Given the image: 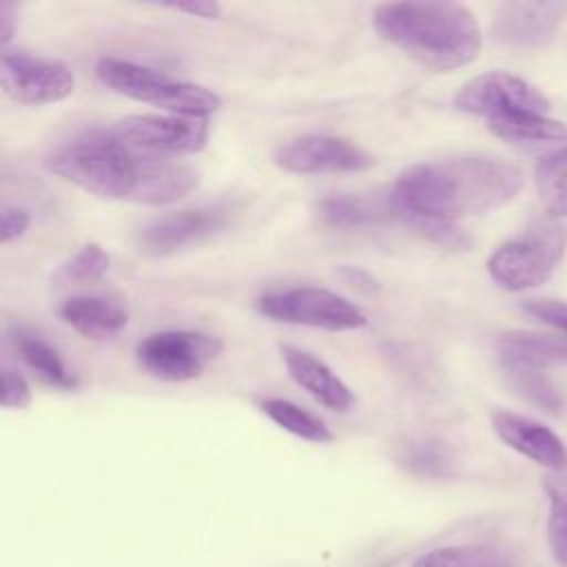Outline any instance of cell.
<instances>
[{
	"label": "cell",
	"mask_w": 567,
	"mask_h": 567,
	"mask_svg": "<svg viewBox=\"0 0 567 567\" xmlns=\"http://www.w3.org/2000/svg\"><path fill=\"white\" fill-rule=\"evenodd\" d=\"M520 184L523 173L505 159L461 155L405 168L388 190V202L405 224L419 217L454 224L501 208Z\"/></svg>",
	"instance_id": "cell-1"
},
{
	"label": "cell",
	"mask_w": 567,
	"mask_h": 567,
	"mask_svg": "<svg viewBox=\"0 0 567 567\" xmlns=\"http://www.w3.org/2000/svg\"><path fill=\"white\" fill-rule=\"evenodd\" d=\"M62 179L106 199L137 204H173L199 184V173L177 159H151L113 142L106 131L73 140L47 159Z\"/></svg>",
	"instance_id": "cell-2"
},
{
	"label": "cell",
	"mask_w": 567,
	"mask_h": 567,
	"mask_svg": "<svg viewBox=\"0 0 567 567\" xmlns=\"http://www.w3.org/2000/svg\"><path fill=\"white\" fill-rule=\"evenodd\" d=\"M372 27L381 40L436 73L467 66L481 51V27L474 13L454 2L377 4Z\"/></svg>",
	"instance_id": "cell-3"
},
{
	"label": "cell",
	"mask_w": 567,
	"mask_h": 567,
	"mask_svg": "<svg viewBox=\"0 0 567 567\" xmlns=\"http://www.w3.org/2000/svg\"><path fill=\"white\" fill-rule=\"evenodd\" d=\"M95 73L100 82L115 93L164 109L168 115L206 120L221 106V97L215 91L202 84L173 80L155 69L128 60L102 58L95 66Z\"/></svg>",
	"instance_id": "cell-4"
},
{
	"label": "cell",
	"mask_w": 567,
	"mask_h": 567,
	"mask_svg": "<svg viewBox=\"0 0 567 567\" xmlns=\"http://www.w3.org/2000/svg\"><path fill=\"white\" fill-rule=\"evenodd\" d=\"M567 248V228L543 219L514 241L503 244L487 259L489 277L505 290L518 292L547 281Z\"/></svg>",
	"instance_id": "cell-5"
},
{
	"label": "cell",
	"mask_w": 567,
	"mask_h": 567,
	"mask_svg": "<svg viewBox=\"0 0 567 567\" xmlns=\"http://www.w3.org/2000/svg\"><path fill=\"white\" fill-rule=\"evenodd\" d=\"M104 131L126 151L151 159H177L182 155H193L204 151L208 142L206 120L182 115H126Z\"/></svg>",
	"instance_id": "cell-6"
},
{
	"label": "cell",
	"mask_w": 567,
	"mask_h": 567,
	"mask_svg": "<svg viewBox=\"0 0 567 567\" xmlns=\"http://www.w3.org/2000/svg\"><path fill=\"white\" fill-rule=\"evenodd\" d=\"M257 310L281 323L310 326L328 332L359 330L368 326V315L354 301L315 286L266 292L259 297Z\"/></svg>",
	"instance_id": "cell-7"
},
{
	"label": "cell",
	"mask_w": 567,
	"mask_h": 567,
	"mask_svg": "<svg viewBox=\"0 0 567 567\" xmlns=\"http://www.w3.org/2000/svg\"><path fill=\"white\" fill-rule=\"evenodd\" d=\"M224 343L204 332L162 330L148 334L137 346L140 365L159 381L182 383L202 377V372L221 354Z\"/></svg>",
	"instance_id": "cell-8"
},
{
	"label": "cell",
	"mask_w": 567,
	"mask_h": 567,
	"mask_svg": "<svg viewBox=\"0 0 567 567\" xmlns=\"http://www.w3.org/2000/svg\"><path fill=\"white\" fill-rule=\"evenodd\" d=\"M230 215V204L221 202L171 210L140 228L137 246L142 252L153 257L173 255L219 235L228 226Z\"/></svg>",
	"instance_id": "cell-9"
},
{
	"label": "cell",
	"mask_w": 567,
	"mask_h": 567,
	"mask_svg": "<svg viewBox=\"0 0 567 567\" xmlns=\"http://www.w3.org/2000/svg\"><path fill=\"white\" fill-rule=\"evenodd\" d=\"M0 84L13 102L40 106L66 100L75 89V75L62 62L4 49L0 55Z\"/></svg>",
	"instance_id": "cell-10"
},
{
	"label": "cell",
	"mask_w": 567,
	"mask_h": 567,
	"mask_svg": "<svg viewBox=\"0 0 567 567\" xmlns=\"http://www.w3.org/2000/svg\"><path fill=\"white\" fill-rule=\"evenodd\" d=\"M454 106L489 120L512 113H547L549 102L523 78L507 71H489L465 82L454 95Z\"/></svg>",
	"instance_id": "cell-11"
},
{
	"label": "cell",
	"mask_w": 567,
	"mask_h": 567,
	"mask_svg": "<svg viewBox=\"0 0 567 567\" xmlns=\"http://www.w3.org/2000/svg\"><path fill=\"white\" fill-rule=\"evenodd\" d=\"M275 164L297 175L359 173L374 166V157L346 137L312 133L281 144Z\"/></svg>",
	"instance_id": "cell-12"
},
{
	"label": "cell",
	"mask_w": 567,
	"mask_h": 567,
	"mask_svg": "<svg viewBox=\"0 0 567 567\" xmlns=\"http://www.w3.org/2000/svg\"><path fill=\"white\" fill-rule=\"evenodd\" d=\"M567 18V2H507L494 20V35L512 47H538L554 38Z\"/></svg>",
	"instance_id": "cell-13"
},
{
	"label": "cell",
	"mask_w": 567,
	"mask_h": 567,
	"mask_svg": "<svg viewBox=\"0 0 567 567\" xmlns=\"http://www.w3.org/2000/svg\"><path fill=\"white\" fill-rule=\"evenodd\" d=\"M492 427L505 445L532 458L534 463L556 472L567 470L565 443L543 423L516 412L496 410L492 412Z\"/></svg>",
	"instance_id": "cell-14"
},
{
	"label": "cell",
	"mask_w": 567,
	"mask_h": 567,
	"mask_svg": "<svg viewBox=\"0 0 567 567\" xmlns=\"http://www.w3.org/2000/svg\"><path fill=\"white\" fill-rule=\"evenodd\" d=\"M281 359L292 381L323 408L348 412L354 405L352 390L319 357L295 346H281Z\"/></svg>",
	"instance_id": "cell-15"
},
{
	"label": "cell",
	"mask_w": 567,
	"mask_h": 567,
	"mask_svg": "<svg viewBox=\"0 0 567 567\" xmlns=\"http://www.w3.org/2000/svg\"><path fill=\"white\" fill-rule=\"evenodd\" d=\"M60 317L66 326L86 339H111L128 323V310L124 303L111 297L75 295L60 306Z\"/></svg>",
	"instance_id": "cell-16"
},
{
	"label": "cell",
	"mask_w": 567,
	"mask_h": 567,
	"mask_svg": "<svg viewBox=\"0 0 567 567\" xmlns=\"http://www.w3.org/2000/svg\"><path fill=\"white\" fill-rule=\"evenodd\" d=\"M496 352L503 370L527 368L543 372L547 365L567 363V339L527 330H512L498 337Z\"/></svg>",
	"instance_id": "cell-17"
},
{
	"label": "cell",
	"mask_w": 567,
	"mask_h": 567,
	"mask_svg": "<svg viewBox=\"0 0 567 567\" xmlns=\"http://www.w3.org/2000/svg\"><path fill=\"white\" fill-rule=\"evenodd\" d=\"M11 343L18 357L24 361V365L31 372H35L38 379L44 381L47 385L58 390H73L78 385L75 372L64 363L60 352L38 332L29 328H13Z\"/></svg>",
	"instance_id": "cell-18"
},
{
	"label": "cell",
	"mask_w": 567,
	"mask_h": 567,
	"mask_svg": "<svg viewBox=\"0 0 567 567\" xmlns=\"http://www.w3.org/2000/svg\"><path fill=\"white\" fill-rule=\"evenodd\" d=\"M487 128L512 144H538V142H565L567 126L549 120L545 113H512L485 120Z\"/></svg>",
	"instance_id": "cell-19"
},
{
	"label": "cell",
	"mask_w": 567,
	"mask_h": 567,
	"mask_svg": "<svg viewBox=\"0 0 567 567\" xmlns=\"http://www.w3.org/2000/svg\"><path fill=\"white\" fill-rule=\"evenodd\" d=\"M319 219L330 228H359L379 221L381 217H394L388 195L383 202H370L357 195H334L326 197L317 206Z\"/></svg>",
	"instance_id": "cell-20"
},
{
	"label": "cell",
	"mask_w": 567,
	"mask_h": 567,
	"mask_svg": "<svg viewBox=\"0 0 567 567\" xmlns=\"http://www.w3.org/2000/svg\"><path fill=\"white\" fill-rule=\"evenodd\" d=\"M261 412L277 423L281 430L310 441V443H330L334 439L332 430L312 412L299 408L297 403L288 401V399H264L259 403Z\"/></svg>",
	"instance_id": "cell-21"
},
{
	"label": "cell",
	"mask_w": 567,
	"mask_h": 567,
	"mask_svg": "<svg viewBox=\"0 0 567 567\" xmlns=\"http://www.w3.org/2000/svg\"><path fill=\"white\" fill-rule=\"evenodd\" d=\"M536 188L547 210L558 217H567V146L538 159Z\"/></svg>",
	"instance_id": "cell-22"
},
{
	"label": "cell",
	"mask_w": 567,
	"mask_h": 567,
	"mask_svg": "<svg viewBox=\"0 0 567 567\" xmlns=\"http://www.w3.org/2000/svg\"><path fill=\"white\" fill-rule=\"evenodd\" d=\"M545 489L549 496V547L554 558L567 567V478L565 476H547Z\"/></svg>",
	"instance_id": "cell-23"
},
{
	"label": "cell",
	"mask_w": 567,
	"mask_h": 567,
	"mask_svg": "<svg viewBox=\"0 0 567 567\" xmlns=\"http://www.w3.org/2000/svg\"><path fill=\"white\" fill-rule=\"evenodd\" d=\"M509 383L514 390H518L529 403L543 408L545 412H560L563 399L560 392L551 385V381L540 370H527V368H514L505 370Z\"/></svg>",
	"instance_id": "cell-24"
},
{
	"label": "cell",
	"mask_w": 567,
	"mask_h": 567,
	"mask_svg": "<svg viewBox=\"0 0 567 567\" xmlns=\"http://www.w3.org/2000/svg\"><path fill=\"white\" fill-rule=\"evenodd\" d=\"M494 554L478 545H452L436 547L421 554L412 567H492Z\"/></svg>",
	"instance_id": "cell-25"
},
{
	"label": "cell",
	"mask_w": 567,
	"mask_h": 567,
	"mask_svg": "<svg viewBox=\"0 0 567 567\" xmlns=\"http://www.w3.org/2000/svg\"><path fill=\"white\" fill-rule=\"evenodd\" d=\"M111 268V257L100 244H84L64 266L62 277L64 281L91 286L104 279V275Z\"/></svg>",
	"instance_id": "cell-26"
},
{
	"label": "cell",
	"mask_w": 567,
	"mask_h": 567,
	"mask_svg": "<svg viewBox=\"0 0 567 567\" xmlns=\"http://www.w3.org/2000/svg\"><path fill=\"white\" fill-rule=\"evenodd\" d=\"M403 463L410 472H414L419 476H445L450 472L452 458L443 443L416 441V443L408 445V450L403 454Z\"/></svg>",
	"instance_id": "cell-27"
},
{
	"label": "cell",
	"mask_w": 567,
	"mask_h": 567,
	"mask_svg": "<svg viewBox=\"0 0 567 567\" xmlns=\"http://www.w3.org/2000/svg\"><path fill=\"white\" fill-rule=\"evenodd\" d=\"M31 385L27 379L16 372L4 368L2 370V408L7 410H24L31 405Z\"/></svg>",
	"instance_id": "cell-28"
},
{
	"label": "cell",
	"mask_w": 567,
	"mask_h": 567,
	"mask_svg": "<svg viewBox=\"0 0 567 567\" xmlns=\"http://www.w3.org/2000/svg\"><path fill=\"white\" fill-rule=\"evenodd\" d=\"M523 310L527 315H532L534 319L567 332V303L565 301H556V299H527L523 303Z\"/></svg>",
	"instance_id": "cell-29"
},
{
	"label": "cell",
	"mask_w": 567,
	"mask_h": 567,
	"mask_svg": "<svg viewBox=\"0 0 567 567\" xmlns=\"http://www.w3.org/2000/svg\"><path fill=\"white\" fill-rule=\"evenodd\" d=\"M31 224V213L22 206H11L7 204L2 208V219H0V237H2V244H11L16 239H20L27 228Z\"/></svg>",
	"instance_id": "cell-30"
},
{
	"label": "cell",
	"mask_w": 567,
	"mask_h": 567,
	"mask_svg": "<svg viewBox=\"0 0 567 567\" xmlns=\"http://www.w3.org/2000/svg\"><path fill=\"white\" fill-rule=\"evenodd\" d=\"M168 9L177 13L204 18V20H215L221 16V7L217 2H179V4H168Z\"/></svg>",
	"instance_id": "cell-31"
},
{
	"label": "cell",
	"mask_w": 567,
	"mask_h": 567,
	"mask_svg": "<svg viewBox=\"0 0 567 567\" xmlns=\"http://www.w3.org/2000/svg\"><path fill=\"white\" fill-rule=\"evenodd\" d=\"M339 275L343 277V281L346 284H350V286H354V288H359V290H365V292H372V290H377L379 286H377V281H374V277H370L365 270H361V268H354V266H341L339 268Z\"/></svg>",
	"instance_id": "cell-32"
},
{
	"label": "cell",
	"mask_w": 567,
	"mask_h": 567,
	"mask_svg": "<svg viewBox=\"0 0 567 567\" xmlns=\"http://www.w3.org/2000/svg\"><path fill=\"white\" fill-rule=\"evenodd\" d=\"M13 24H16V7L11 2H2L0 7V42L2 47L9 44L13 38Z\"/></svg>",
	"instance_id": "cell-33"
}]
</instances>
